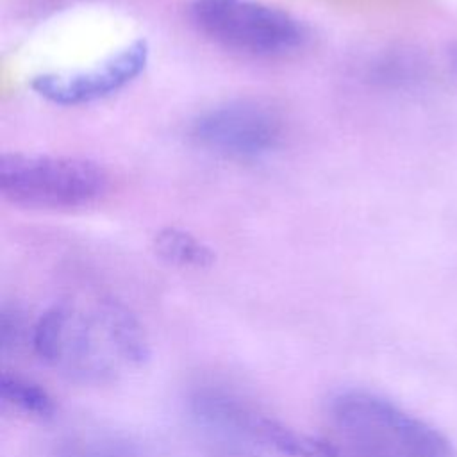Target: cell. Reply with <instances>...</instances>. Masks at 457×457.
I'll return each mask as SVG.
<instances>
[{"label": "cell", "instance_id": "obj_5", "mask_svg": "<svg viewBox=\"0 0 457 457\" xmlns=\"http://www.w3.org/2000/svg\"><path fill=\"white\" fill-rule=\"evenodd\" d=\"M189 18L211 41L252 57L293 54L309 37L296 16L255 0H193Z\"/></svg>", "mask_w": 457, "mask_h": 457}, {"label": "cell", "instance_id": "obj_13", "mask_svg": "<svg viewBox=\"0 0 457 457\" xmlns=\"http://www.w3.org/2000/svg\"><path fill=\"white\" fill-rule=\"evenodd\" d=\"M445 59L453 75H457V41H452L445 50Z\"/></svg>", "mask_w": 457, "mask_h": 457}, {"label": "cell", "instance_id": "obj_10", "mask_svg": "<svg viewBox=\"0 0 457 457\" xmlns=\"http://www.w3.org/2000/svg\"><path fill=\"white\" fill-rule=\"evenodd\" d=\"M154 248L162 261L180 268H209L216 259L211 246L193 234L173 227L155 234Z\"/></svg>", "mask_w": 457, "mask_h": 457}, {"label": "cell", "instance_id": "obj_11", "mask_svg": "<svg viewBox=\"0 0 457 457\" xmlns=\"http://www.w3.org/2000/svg\"><path fill=\"white\" fill-rule=\"evenodd\" d=\"M428 62L420 50L395 48L373 66V79L389 86H411L425 79Z\"/></svg>", "mask_w": 457, "mask_h": 457}, {"label": "cell", "instance_id": "obj_2", "mask_svg": "<svg viewBox=\"0 0 457 457\" xmlns=\"http://www.w3.org/2000/svg\"><path fill=\"white\" fill-rule=\"evenodd\" d=\"M328 420L352 457H455L436 427L371 391H339L328 402Z\"/></svg>", "mask_w": 457, "mask_h": 457}, {"label": "cell", "instance_id": "obj_6", "mask_svg": "<svg viewBox=\"0 0 457 457\" xmlns=\"http://www.w3.org/2000/svg\"><path fill=\"white\" fill-rule=\"evenodd\" d=\"M282 118L261 102L236 100L212 107L191 125V137L205 150L228 159H257L282 139Z\"/></svg>", "mask_w": 457, "mask_h": 457}, {"label": "cell", "instance_id": "obj_9", "mask_svg": "<svg viewBox=\"0 0 457 457\" xmlns=\"http://www.w3.org/2000/svg\"><path fill=\"white\" fill-rule=\"evenodd\" d=\"M0 400L4 407L41 421L52 420L57 409L46 389L21 375L7 371L0 375Z\"/></svg>", "mask_w": 457, "mask_h": 457}, {"label": "cell", "instance_id": "obj_1", "mask_svg": "<svg viewBox=\"0 0 457 457\" xmlns=\"http://www.w3.org/2000/svg\"><path fill=\"white\" fill-rule=\"evenodd\" d=\"M30 343L45 364L86 384L116 380L150 357L141 323L111 298L52 305L34 323Z\"/></svg>", "mask_w": 457, "mask_h": 457}, {"label": "cell", "instance_id": "obj_12", "mask_svg": "<svg viewBox=\"0 0 457 457\" xmlns=\"http://www.w3.org/2000/svg\"><path fill=\"white\" fill-rule=\"evenodd\" d=\"M27 334L23 312L16 305H2L0 309V353L5 357L20 348Z\"/></svg>", "mask_w": 457, "mask_h": 457}, {"label": "cell", "instance_id": "obj_8", "mask_svg": "<svg viewBox=\"0 0 457 457\" xmlns=\"http://www.w3.org/2000/svg\"><path fill=\"white\" fill-rule=\"evenodd\" d=\"M52 457H150V453L127 434L84 428L61 437Z\"/></svg>", "mask_w": 457, "mask_h": 457}, {"label": "cell", "instance_id": "obj_3", "mask_svg": "<svg viewBox=\"0 0 457 457\" xmlns=\"http://www.w3.org/2000/svg\"><path fill=\"white\" fill-rule=\"evenodd\" d=\"M187 411L198 428L234 452L339 457L337 445L287 427L225 386L202 384L195 387L187 396Z\"/></svg>", "mask_w": 457, "mask_h": 457}, {"label": "cell", "instance_id": "obj_4", "mask_svg": "<svg viewBox=\"0 0 457 457\" xmlns=\"http://www.w3.org/2000/svg\"><path fill=\"white\" fill-rule=\"evenodd\" d=\"M107 189V171L89 159L32 154L0 157V195L20 207L84 209L96 204Z\"/></svg>", "mask_w": 457, "mask_h": 457}, {"label": "cell", "instance_id": "obj_7", "mask_svg": "<svg viewBox=\"0 0 457 457\" xmlns=\"http://www.w3.org/2000/svg\"><path fill=\"white\" fill-rule=\"evenodd\" d=\"M148 55L146 41L136 39L87 70L41 73L32 79L30 87L55 105L91 104L120 91L139 77L148 64Z\"/></svg>", "mask_w": 457, "mask_h": 457}]
</instances>
